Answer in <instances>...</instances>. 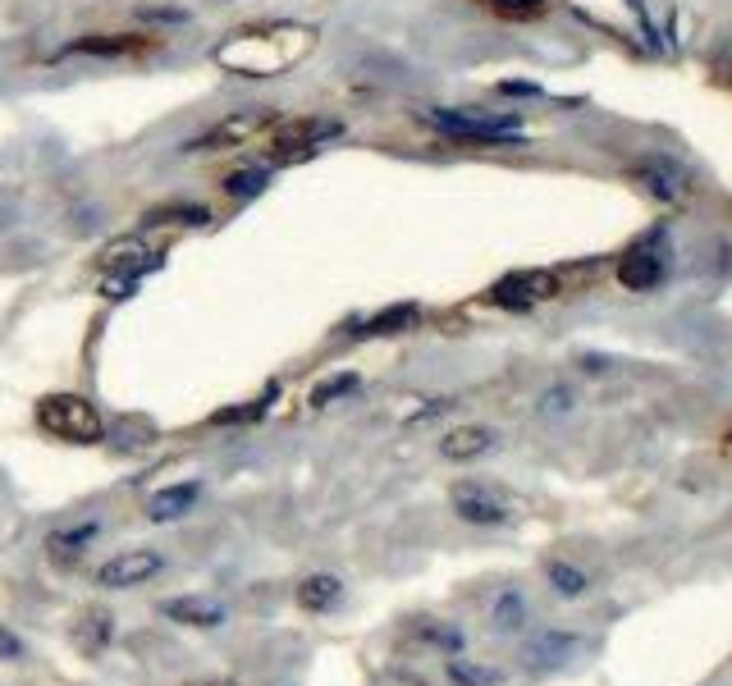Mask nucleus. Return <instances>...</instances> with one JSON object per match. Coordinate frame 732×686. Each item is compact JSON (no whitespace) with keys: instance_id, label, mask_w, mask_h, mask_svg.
Listing matches in <instances>:
<instances>
[{"instance_id":"nucleus-1","label":"nucleus","mask_w":732,"mask_h":686,"mask_svg":"<svg viewBox=\"0 0 732 686\" xmlns=\"http://www.w3.org/2000/svg\"><path fill=\"white\" fill-rule=\"evenodd\" d=\"M312 46L316 28L307 23H248V28H234L211 51V60L234 78H280L293 65H302Z\"/></svg>"},{"instance_id":"nucleus-2","label":"nucleus","mask_w":732,"mask_h":686,"mask_svg":"<svg viewBox=\"0 0 732 686\" xmlns=\"http://www.w3.org/2000/svg\"><path fill=\"white\" fill-rule=\"evenodd\" d=\"M37 426L65 444H101L106 440V421H101L97 403H87L83 394L37 398Z\"/></svg>"},{"instance_id":"nucleus-3","label":"nucleus","mask_w":732,"mask_h":686,"mask_svg":"<svg viewBox=\"0 0 732 686\" xmlns=\"http://www.w3.org/2000/svg\"><path fill=\"white\" fill-rule=\"evenodd\" d=\"M280 110L275 106H248V110H229V115H220L216 124H206L197 138L183 142V156H202V151H234V147H248L257 133L275 129L280 124Z\"/></svg>"},{"instance_id":"nucleus-4","label":"nucleus","mask_w":732,"mask_h":686,"mask_svg":"<svg viewBox=\"0 0 732 686\" xmlns=\"http://www.w3.org/2000/svg\"><path fill=\"white\" fill-rule=\"evenodd\" d=\"M426 124H435L449 138L463 142H499V147H517L522 142V124L517 115H476V110H426Z\"/></svg>"},{"instance_id":"nucleus-5","label":"nucleus","mask_w":732,"mask_h":686,"mask_svg":"<svg viewBox=\"0 0 732 686\" xmlns=\"http://www.w3.org/2000/svg\"><path fill=\"white\" fill-rule=\"evenodd\" d=\"M165 568H170V558H165V549H156V545L119 549V554H110V558H101V563H97L92 586H97V590H133V586L156 581Z\"/></svg>"},{"instance_id":"nucleus-6","label":"nucleus","mask_w":732,"mask_h":686,"mask_svg":"<svg viewBox=\"0 0 732 686\" xmlns=\"http://www.w3.org/2000/svg\"><path fill=\"white\" fill-rule=\"evenodd\" d=\"M453 513L472 526H504L513 517V504L499 490H490V485L463 481V485H453Z\"/></svg>"},{"instance_id":"nucleus-7","label":"nucleus","mask_w":732,"mask_h":686,"mask_svg":"<svg viewBox=\"0 0 732 686\" xmlns=\"http://www.w3.org/2000/svg\"><path fill=\"white\" fill-rule=\"evenodd\" d=\"M664 275H668V252H664V243H659V234L646 238V243H636L632 252H623V261H618V284L632 293L655 289Z\"/></svg>"},{"instance_id":"nucleus-8","label":"nucleus","mask_w":732,"mask_h":686,"mask_svg":"<svg viewBox=\"0 0 732 686\" xmlns=\"http://www.w3.org/2000/svg\"><path fill=\"white\" fill-rule=\"evenodd\" d=\"M161 618H170L174 627H188V632H216L229 622V609L211 595H170V600L156 604Z\"/></svg>"},{"instance_id":"nucleus-9","label":"nucleus","mask_w":732,"mask_h":686,"mask_svg":"<svg viewBox=\"0 0 732 686\" xmlns=\"http://www.w3.org/2000/svg\"><path fill=\"white\" fill-rule=\"evenodd\" d=\"M554 293H559L554 270H517V275H504L490 289V302H499V307H536V302L554 298Z\"/></svg>"},{"instance_id":"nucleus-10","label":"nucleus","mask_w":732,"mask_h":686,"mask_svg":"<svg viewBox=\"0 0 732 686\" xmlns=\"http://www.w3.org/2000/svg\"><path fill=\"white\" fill-rule=\"evenodd\" d=\"M344 124L339 119H325V115H293V119H280L275 129H270V147H316L321 142L339 138Z\"/></svg>"},{"instance_id":"nucleus-11","label":"nucleus","mask_w":732,"mask_h":686,"mask_svg":"<svg viewBox=\"0 0 732 686\" xmlns=\"http://www.w3.org/2000/svg\"><path fill=\"white\" fill-rule=\"evenodd\" d=\"M101 531H106V526H101L97 517L69 522V526H60V531H51V536H46V554H51L55 568H74L78 558H83L87 549L101 540Z\"/></svg>"},{"instance_id":"nucleus-12","label":"nucleus","mask_w":732,"mask_h":686,"mask_svg":"<svg viewBox=\"0 0 732 686\" xmlns=\"http://www.w3.org/2000/svg\"><path fill=\"white\" fill-rule=\"evenodd\" d=\"M344 595H348V586H344V577L339 572H307V577L293 586V600H298V609L302 613H334L339 604H344Z\"/></svg>"},{"instance_id":"nucleus-13","label":"nucleus","mask_w":732,"mask_h":686,"mask_svg":"<svg viewBox=\"0 0 732 686\" xmlns=\"http://www.w3.org/2000/svg\"><path fill=\"white\" fill-rule=\"evenodd\" d=\"M197 499H202V481H179V485H165V490L151 494L147 504V517L156 526L165 522H179V517H188L197 508Z\"/></svg>"},{"instance_id":"nucleus-14","label":"nucleus","mask_w":732,"mask_h":686,"mask_svg":"<svg viewBox=\"0 0 732 686\" xmlns=\"http://www.w3.org/2000/svg\"><path fill=\"white\" fill-rule=\"evenodd\" d=\"M636 179L646 183L655 197H664V202H678V197H687V170L682 165H673L668 156H646V161L636 165Z\"/></svg>"},{"instance_id":"nucleus-15","label":"nucleus","mask_w":732,"mask_h":686,"mask_svg":"<svg viewBox=\"0 0 732 686\" xmlns=\"http://www.w3.org/2000/svg\"><path fill=\"white\" fill-rule=\"evenodd\" d=\"M495 430L490 426H458V430H449L440 440V458H449V462H472V458H481V453H490L495 449Z\"/></svg>"},{"instance_id":"nucleus-16","label":"nucleus","mask_w":732,"mask_h":686,"mask_svg":"<svg viewBox=\"0 0 732 686\" xmlns=\"http://www.w3.org/2000/svg\"><path fill=\"white\" fill-rule=\"evenodd\" d=\"M147 46V37H133V33H87V37H74L69 46H60V55H133Z\"/></svg>"},{"instance_id":"nucleus-17","label":"nucleus","mask_w":732,"mask_h":686,"mask_svg":"<svg viewBox=\"0 0 732 686\" xmlns=\"http://www.w3.org/2000/svg\"><path fill=\"white\" fill-rule=\"evenodd\" d=\"M527 618H531V609H527V595L522 590H499L495 600H490V632H499V636H513V632H522L527 627Z\"/></svg>"},{"instance_id":"nucleus-18","label":"nucleus","mask_w":732,"mask_h":686,"mask_svg":"<svg viewBox=\"0 0 732 686\" xmlns=\"http://www.w3.org/2000/svg\"><path fill=\"white\" fill-rule=\"evenodd\" d=\"M161 257H165V252H151L147 261H138V266H129V270H106V279H101V298H106V302L133 298V293L142 289V279L161 266Z\"/></svg>"},{"instance_id":"nucleus-19","label":"nucleus","mask_w":732,"mask_h":686,"mask_svg":"<svg viewBox=\"0 0 732 686\" xmlns=\"http://www.w3.org/2000/svg\"><path fill=\"white\" fill-rule=\"evenodd\" d=\"M545 581L554 586L559 600H582L586 590H591V577H586L577 563H568V558H549V563H545Z\"/></svg>"},{"instance_id":"nucleus-20","label":"nucleus","mask_w":732,"mask_h":686,"mask_svg":"<svg viewBox=\"0 0 732 686\" xmlns=\"http://www.w3.org/2000/svg\"><path fill=\"white\" fill-rule=\"evenodd\" d=\"M156 247H147V238L142 234H119L115 243L101 247V270H129L138 266V261H147Z\"/></svg>"},{"instance_id":"nucleus-21","label":"nucleus","mask_w":732,"mask_h":686,"mask_svg":"<svg viewBox=\"0 0 732 686\" xmlns=\"http://www.w3.org/2000/svg\"><path fill=\"white\" fill-rule=\"evenodd\" d=\"M147 229H161V225H211V206L202 202H170V206H156V211L142 215Z\"/></svg>"},{"instance_id":"nucleus-22","label":"nucleus","mask_w":732,"mask_h":686,"mask_svg":"<svg viewBox=\"0 0 732 686\" xmlns=\"http://www.w3.org/2000/svg\"><path fill=\"white\" fill-rule=\"evenodd\" d=\"M357 389H362V376H357V371H334V376L316 380L312 394H307V403H312V408H330V403L357 394Z\"/></svg>"},{"instance_id":"nucleus-23","label":"nucleus","mask_w":732,"mask_h":686,"mask_svg":"<svg viewBox=\"0 0 732 686\" xmlns=\"http://www.w3.org/2000/svg\"><path fill=\"white\" fill-rule=\"evenodd\" d=\"M572 650H577V641H572V636H563V632H545L540 641H531V645H527V664H531V668L563 664V659H568Z\"/></svg>"},{"instance_id":"nucleus-24","label":"nucleus","mask_w":732,"mask_h":686,"mask_svg":"<svg viewBox=\"0 0 732 686\" xmlns=\"http://www.w3.org/2000/svg\"><path fill=\"white\" fill-rule=\"evenodd\" d=\"M270 188V165H248V170H234V174H225V193L234 197H243V202H248V197H261Z\"/></svg>"},{"instance_id":"nucleus-25","label":"nucleus","mask_w":732,"mask_h":686,"mask_svg":"<svg viewBox=\"0 0 732 686\" xmlns=\"http://www.w3.org/2000/svg\"><path fill=\"white\" fill-rule=\"evenodd\" d=\"M499 19H513V23H531V19H545L549 14V0H485Z\"/></svg>"},{"instance_id":"nucleus-26","label":"nucleus","mask_w":732,"mask_h":686,"mask_svg":"<svg viewBox=\"0 0 732 686\" xmlns=\"http://www.w3.org/2000/svg\"><path fill=\"white\" fill-rule=\"evenodd\" d=\"M87 622V636H78V645H83V654H101L110 645V636H115V618L110 613H92Z\"/></svg>"},{"instance_id":"nucleus-27","label":"nucleus","mask_w":732,"mask_h":686,"mask_svg":"<svg viewBox=\"0 0 732 686\" xmlns=\"http://www.w3.org/2000/svg\"><path fill=\"white\" fill-rule=\"evenodd\" d=\"M412 321H417V307H412V302H399V307L380 311L376 321H366L362 334H394V330H403V325H412Z\"/></svg>"},{"instance_id":"nucleus-28","label":"nucleus","mask_w":732,"mask_h":686,"mask_svg":"<svg viewBox=\"0 0 732 686\" xmlns=\"http://www.w3.org/2000/svg\"><path fill=\"white\" fill-rule=\"evenodd\" d=\"M449 682L453 686H490L495 682V673H490V668L467 664V659H449Z\"/></svg>"},{"instance_id":"nucleus-29","label":"nucleus","mask_w":732,"mask_h":686,"mask_svg":"<svg viewBox=\"0 0 732 686\" xmlns=\"http://www.w3.org/2000/svg\"><path fill=\"white\" fill-rule=\"evenodd\" d=\"M28 659V645H23L19 632H10L5 622H0V664H23Z\"/></svg>"},{"instance_id":"nucleus-30","label":"nucleus","mask_w":732,"mask_h":686,"mask_svg":"<svg viewBox=\"0 0 732 686\" xmlns=\"http://www.w3.org/2000/svg\"><path fill=\"white\" fill-rule=\"evenodd\" d=\"M421 641H431V645H444L449 654L463 650V636L449 632V627H421Z\"/></svg>"},{"instance_id":"nucleus-31","label":"nucleus","mask_w":732,"mask_h":686,"mask_svg":"<svg viewBox=\"0 0 732 686\" xmlns=\"http://www.w3.org/2000/svg\"><path fill=\"white\" fill-rule=\"evenodd\" d=\"M540 412H568V389H549L540 398Z\"/></svg>"},{"instance_id":"nucleus-32","label":"nucleus","mask_w":732,"mask_h":686,"mask_svg":"<svg viewBox=\"0 0 732 686\" xmlns=\"http://www.w3.org/2000/svg\"><path fill=\"white\" fill-rule=\"evenodd\" d=\"M728 440H732V430H728Z\"/></svg>"}]
</instances>
